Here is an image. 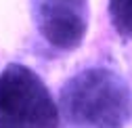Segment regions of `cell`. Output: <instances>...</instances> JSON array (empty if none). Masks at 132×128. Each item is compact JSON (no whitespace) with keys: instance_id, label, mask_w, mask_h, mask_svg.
Instances as JSON below:
<instances>
[{"instance_id":"obj_1","label":"cell","mask_w":132,"mask_h":128,"mask_svg":"<svg viewBox=\"0 0 132 128\" xmlns=\"http://www.w3.org/2000/svg\"><path fill=\"white\" fill-rule=\"evenodd\" d=\"M61 114L71 128H124L132 120V90L115 71L88 67L63 86Z\"/></svg>"},{"instance_id":"obj_2","label":"cell","mask_w":132,"mask_h":128,"mask_svg":"<svg viewBox=\"0 0 132 128\" xmlns=\"http://www.w3.org/2000/svg\"><path fill=\"white\" fill-rule=\"evenodd\" d=\"M0 128H59V107L46 84L21 63L0 76Z\"/></svg>"},{"instance_id":"obj_3","label":"cell","mask_w":132,"mask_h":128,"mask_svg":"<svg viewBox=\"0 0 132 128\" xmlns=\"http://www.w3.org/2000/svg\"><path fill=\"white\" fill-rule=\"evenodd\" d=\"M31 17L40 36L59 51H73L82 44L90 9L88 0H29Z\"/></svg>"},{"instance_id":"obj_4","label":"cell","mask_w":132,"mask_h":128,"mask_svg":"<svg viewBox=\"0 0 132 128\" xmlns=\"http://www.w3.org/2000/svg\"><path fill=\"white\" fill-rule=\"evenodd\" d=\"M109 17L120 36L132 38V0H109Z\"/></svg>"}]
</instances>
